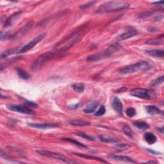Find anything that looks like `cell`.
<instances>
[{
    "label": "cell",
    "mask_w": 164,
    "mask_h": 164,
    "mask_svg": "<svg viewBox=\"0 0 164 164\" xmlns=\"http://www.w3.org/2000/svg\"><path fill=\"white\" fill-rule=\"evenodd\" d=\"M131 95L142 99H152L156 97V92L150 89H142V88H136L133 89L130 92Z\"/></svg>",
    "instance_id": "5b68a950"
},
{
    "label": "cell",
    "mask_w": 164,
    "mask_h": 164,
    "mask_svg": "<svg viewBox=\"0 0 164 164\" xmlns=\"http://www.w3.org/2000/svg\"><path fill=\"white\" fill-rule=\"evenodd\" d=\"M105 113H106V108H105L104 106H101L99 109L97 111L96 113L95 114V115L97 117L102 116Z\"/></svg>",
    "instance_id": "d6a6232c"
},
{
    "label": "cell",
    "mask_w": 164,
    "mask_h": 164,
    "mask_svg": "<svg viewBox=\"0 0 164 164\" xmlns=\"http://www.w3.org/2000/svg\"><path fill=\"white\" fill-rule=\"evenodd\" d=\"M163 3H164V2H163V1H162V2H153V4H155V5H163Z\"/></svg>",
    "instance_id": "ab89813d"
},
{
    "label": "cell",
    "mask_w": 164,
    "mask_h": 164,
    "mask_svg": "<svg viewBox=\"0 0 164 164\" xmlns=\"http://www.w3.org/2000/svg\"><path fill=\"white\" fill-rule=\"evenodd\" d=\"M148 30L149 32H154L157 31V29L156 28H155V27H150V28H148Z\"/></svg>",
    "instance_id": "74e56055"
},
{
    "label": "cell",
    "mask_w": 164,
    "mask_h": 164,
    "mask_svg": "<svg viewBox=\"0 0 164 164\" xmlns=\"http://www.w3.org/2000/svg\"><path fill=\"white\" fill-rule=\"evenodd\" d=\"M148 151L151 152V153H154L153 155H160V153H158V152H156L155 151H153V150H151V149H147Z\"/></svg>",
    "instance_id": "f35d334b"
},
{
    "label": "cell",
    "mask_w": 164,
    "mask_h": 164,
    "mask_svg": "<svg viewBox=\"0 0 164 164\" xmlns=\"http://www.w3.org/2000/svg\"><path fill=\"white\" fill-rule=\"evenodd\" d=\"M130 5L122 2H108L102 4L96 11L97 14H104L112 12L114 11L127 9L130 7Z\"/></svg>",
    "instance_id": "7a4b0ae2"
},
{
    "label": "cell",
    "mask_w": 164,
    "mask_h": 164,
    "mask_svg": "<svg viewBox=\"0 0 164 164\" xmlns=\"http://www.w3.org/2000/svg\"><path fill=\"white\" fill-rule=\"evenodd\" d=\"M36 153L43 155V156H49V157H51L53 158V159H55L56 160H58L60 161H62L64 163H75L76 162L71 160V159H68V158L64 156L59 153H55V152L53 151H47V150H37Z\"/></svg>",
    "instance_id": "8992f818"
},
{
    "label": "cell",
    "mask_w": 164,
    "mask_h": 164,
    "mask_svg": "<svg viewBox=\"0 0 164 164\" xmlns=\"http://www.w3.org/2000/svg\"><path fill=\"white\" fill-rule=\"evenodd\" d=\"M122 131L124 132V133H125V135L130 137V138H133V133L132 130V129L130 128V126L128 125H125L123 126L122 127Z\"/></svg>",
    "instance_id": "f1b7e54d"
},
{
    "label": "cell",
    "mask_w": 164,
    "mask_h": 164,
    "mask_svg": "<svg viewBox=\"0 0 164 164\" xmlns=\"http://www.w3.org/2000/svg\"><path fill=\"white\" fill-rule=\"evenodd\" d=\"M126 90V87H122V88H121V89H119V90H118V92H124V91H125Z\"/></svg>",
    "instance_id": "60d3db41"
},
{
    "label": "cell",
    "mask_w": 164,
    "mask_h": 164,
    "mask_svg": "<svg viewBox=\"0 0 164 164\" xmlns=\"http://www.w3.org/2000/svg\"><path fill=\"white\" fill-rule=\"evenodd\" d=\"M136 114H137L136 110L133 107L128 108L126 110V114L127 115V116L129 117V118H133L134 116H135Z\"/></svg>",
    "instance_id": "1f68e13d"
},
{
    "label": "cell",
    "mask_w": 164,
    "mask_h": 164,
    "mask_svg": "<svg viewBox=\"0 0 164 164\" xmlns=\"http://www.w3.org/2000/svg\"><path fill=\"white\" fill-rule=\"evenodd\" d=\"M155 11L153 10H148V11H145L143 12H141L138 14V17L139 19H145L147 17L152 15L154 14Z\"/></svg>",
    "instance_id": "f546056e"
},
{
    "label": "cell",
    "mask_w": 164,
    "mask_h": 164,
    "mask_svg": "<svg viewBox=\"0 0 164 164\" xmlns=\"http://www.w3.org/2000/svg\"><path fill=\"white\" fill-rule=\"evenodd\" d=\"M112 106L115 112L121 115L122 113V104L120 99L118 97H115L113 99Z\"/></svg>",
    "instance_id": "7c38bea8"
},
{
    "label": "cell",
    "mask_w": 164,
    "mask_h": 164,
    "mask_svg": "<svg viewBox=\"0 0 164 164\" xmlns=\"http://www.w3.org/2000/svg\"><path fill=\"white\" fill-rule=\"evenodd\" d=\"M99 139H100L101 141H102L103 142L117 143V142H119V140L118 138L105 135H101L99 136Z\"/></svg>",
    "instance_id": "44dd1931"
},
{
    "label": "cell",
    "mask_w": 164,
    "mask_h": 164,
    "mask_svg": "<svg viewBox=\"0 0 164 164\" xmlns=\"http://www.w3.org/2000/svg\"><path fill=\"white\" fill-rule=\"evenodd\" d=\"M18 50H19V48H12V49H10V50H6V51H3L2 53H1V58H5V57H7V56H9L10 55L17 53V51H18Z\"/></svg>",
    "instance_id": "cb8c5ba5"
},
{
    "label": "cell",
    "mask_w": 164,
    "mask_h": 164,
    "mask_svg": "<svg viewBox=\"0 0 164 164\" xmlns=\"http://www.w3.org/2000/svg\"><path fill=\"white\" fill-rule=\"evenodd\" d=\"M21 14H22V12L18 11V12H17L14 13V14L11 15L9 18H7L5 20L4 26L5 27L12 26V25L14 23V22L16 21V20L19 18Z\"/></svg>",
    "instance_id": "30bf717a"
},
{
    "label": "cell",
    "mask_w": 164,
    "mask_h": 164,
    "mask_svg": "<svg viewBox=\"0 0 164 164\" xmlns=\"http://www.w3.org/2000/svg\"><path fill=\"white\" fill-rule=\"evenodd\" d=\"M78 136L80 137H82L83 138H85V139H87L89 140H91V141H94V138L92 137L89 135H87L86 133H77V134Z\"/></svg>",
    "instance_id": "836d02e7"
},
{
    "label": "cell",
    "mask_w": 164,
    "mask_h": 164,
    "mask_svg": "<svg viewBox=\"0 0 164 164\" xmlns=\"http://www.w3.org/2000/svg\"><path fill=\"white\" fill-rule=\"evenodd\" d=\"M26 104L28 105V107H30L31 108H36L38 107V104L36 103H34L33 101H26Z\"/></svg>",
    "instance_id": "d590c367"
},
{
    "label": "cell",
    "mask_w": 164,
    "mask_h": 164,
    "mask_svg": "<svg viewBox=\"0 0 164 164\" xmlns=\"http://www.w3.org/2000/svg\"><path fill=\"white\" fill-rule=\"evenodd\" d=\"M144 139L149 144H153L156 142L157 138L153 133L148 132L144 134Z\"/></svg>",
    "instance_id": "ac0fdd59"
},
{
    "label": "cell",
    "mask_w": 164,
    "mask_h": 164,
    "mask_svg": "<svg viewBox=\"0 0 164 164\" xmlns=\"http://www.w3.org/2000/svg\"><path fill=\"white\" fill-rule=\"evenodd\" d=\"M108 157L110 159L119 161V162H127V163H136L137 162L133 160L130 157H128L126 156H121V155H108Z\"/></svg>",
    "instance_id": "8fae6325"
},
{
    "label": "cell",
    "mask_w": 164,
    "mask_h": 164,
    "mask_svg": "<svg viewBox=\"0 0 164 164\" xmlns=\"http://www.w3.org/2000/svg\"><path fill=\"white\" fill-rule=\"evenodd\" d=\"M30 126L36 128L37 129H42V130H48V129H52V128H58V125L56 124H50V123H44V124H29Z\"/></svg>",
    "instance_id": "5bb4252c"
},
{
    "label": "cell",
    "mask_w": 164,
    "mask_h": 164,
    "mask_svg": "<svg viewBox=\"0 0 164 164\" xmlns=\"http://www.w3.org/2000/svg\"><path fill=\"white\" fill-rule=\"evenodd\" d=\"M62 140H63V141L68 142H71L76 145L78 146V147H80L82 148H88L87 145H84V144H82V143L77 141V140H76L71 138H62Z\"/></svg>",
    "instance_id": "603a6c76"
},
{
    "label": "cell",
    "mask_w": 164,
    "mask_h": 164,
    "mask_svg": "<svg viewBox=\"0 0 164 164\" xmlns=\"http://www.w3.org/2000/svg\"><path fill=\"white\" fill-rule=\"evenodd\" d=\"M120 48V44H119L118 43H114L111 44L108 48L105 50L88 56L86 60L89 62H92L105 59V58H108L112 55L114 54L117 51H118Z\"/></svg>",
    "instance_id": "3957f363"
},
{
    "label": "cell",
    "mask_w": 164,
    "mask_h": 164,
    "mask_svg": "<svg viewBox=\"0 0 164 164\" xmlns=\"http://www.w3.org/2000/svg\"><path fill=\"white\" fill-rule=\"evenodd\" d=\"M145 52L152 56L155 57H161L163 58L164 56V50H146Z\"/></svg>",
    "instance_id": "d6986e66"
},
{
    "label": "cell",
    "mask_w": 164,
    "mask_h": 164,
    "mask_svg": "<svg viewBox=\"0 0 164 164\" xmlns=\"http://www.w3.org/2000/svg\"><path fill=\"white\" fill-rule=\"evenodd\" d=\"M7 108L11 111L16 112H19L21 114L32 115L34 114L33 111L29 108L28 107H25L24 105L20 104H7Z\"/></svg>",
    "instance_id": "ba28073f"
},
{
    "label": "cell",
    "mask_w": 164,
    "mask_h": 164,
    "mask_svg": "<svg viewBox=\"0 0 164 164\" xmlns=\"http://www.w3.org/2000/svg\"><path fill=\"white\" fill-rule=\"evenodd\" d=\"M46 37V33H43L39 35V36H37L36 37H35L33 40H32L30 43H28L25 46H22L21 48H19L17 53H23L27 52L29 50H32L37 44H39L40 41H42Z\"/></svg>",
    "instance_id": "52a82bcc"
},
{
    "label": "cell",
    "mask_w": 164,
    "mask_h": 164,
    "mask_svg": "<svg viewBox=\"0 0 164 164\" xmlns=\"http://www.w3.org/2000/svg\"><path fill=\"white\" fill-rule=\"evenodd\" d=\"M114 148L119 151H127L131 148V145L128 144H118L114 146Z\"/></svg>",
    "instance_id": "484cf974"
},
{
    "label": "cell",
    "mask_w": 164,
    "mask_h": 164,
    "mask_svg": "<svg viewBox=\"0 0 164 164\" xmlns=\"http://www.w3.org/2000/svg\"><path fill=\"white\" fill-rule=\"evenodd\" d=\"M74 155H77L79 157H81V158H84V159H89V160H96V161H98L102 163H107V161H105L104 160L101 159V158L99 157H97V156H92V155H89L87 154H83V153H74Z\"/></svg>",
    "instance_id": "2e32d148"
},
{
    "label": "cell",
    "mask_w": 164,
    "mask_h": 164,
    "mask_svg": "<svg viewBox=\"0 0 164 164\" xmlns=\"http://www.w3.org/2000/svg\"><path fill=\"white\" fill-rule=\"evenodd\" d=\"M69 124L75 126H90L91 122L82 120H71L69 121Z\"/></svg>",
    "instance_id": "7402d4cb"
},
{
    "label": "cell",
    "mask_w": 164,
    "mask_h": 164,
    "mask_svg": "<svg viewBox=\"0 0 164 164\" xmlns=\"http://www.w3.org/2000/svg\"><path fill=\"white\" fill-rule=\"evenodd\" d=\"M133 125L135 126H136L137 128H138L139 130H146L149 128V125L145 122H135L133 123Z\"/></svg>",
    "instance_id": "83f0119b"
},
{
    "label": "cell",
    "mask_w": 164,
    "mask_h": 164,
    "mask_svg": "<svg viewBox=\"0 0 164 164\" xmlns=\"http://www.w3.org/2000/svg\"><path fill=\"white\" fill-rule=\"evenodd\" d=\"M163 80H164V77H163V76H162V77L157 78L153 81H152L151 82V86L152 87L159 86L163 83Z\"/></svg>",
    "instance_id": "4dcf8cb0"
},
{
    "label": "cell",
    "mask_w": 164,
    "mask_h": 164,
    "mask_svg": "<svg viewBox=\"0 0 164 164\" xmlns=\"http://www.w3.org/2000/svg\"><path fill=\"white\" fill-rule=\"evenodd\" d=\"M33 23L34 22L32 21L28 22L26 25H25L24 26H22L20 29V30L17 31L16 32V33H15L14 35H12V36H11L10 38L17 39V38H19V37H22V36H24L26 33H27L33 27Z\"/></svg>",
    "instance_id": "9c48e42d"
},
{
    "label": "cell",
    "mask_w": 164,
    "mask_h": 164,
    "mask_svg": "<svg viewBox=\"0 0 164 164\" xmlns=\"http://www.w3.org/2000/svg\"><path fill=\"white\" fill-rule=\"evenodd\" d=\"M95 3H96V2H90L87 3L86 4L81 5L80 6V9H87L88 8L91 7L92 6H93L94 4H95Z\"/></svg>",
    "instance_id": "e575fe53"
},
{
    "label": "cell",
    "mask_w": 164,
    "mask_h": 164,
    "mask_svg": "<svg viewBox=\"0 0 164 164\" xmlns=\"http://www.w3.org/2000/svg\"><path fill=\"white\" fill-rule=\"evenodd\" d=\"M11 36H9V35L8 34V33L7 32H2L1 33V40H3L4 39H7L8 37H10Z\"/></svg>",
    "instance_id": "8d00e7d4"
},
{
    "label": "cell",
    "mask_w": 164,
    "mask_h": 164,
    "mask_svg": "<svg viewBox=\"0 0 164 164\" xmlns=\"http://www.w3.org/2000/svg\"><path fill=\"white\" fill-rule=\"evenodd\" d=\"M99 103L97 101H93L90 102L87 105V107L84 109V112L85 114L94 113L99 107Z\"/></svg>",
    "instance_id": "4fadbf2b"
},
{
    "label": "cell",
    "mask_w": 164,
    "mask_h": 164,
    "mask_svg": "<svg viewBox=\"0 0 164 164\" xmlns=\"http://www.w3.org/2000/svg\"><path fill=\"white\" fill-rule=\"evenodd\" d=\"M17 73L18 74L19 77L23 79V80H28L30 78V75L26 71H24V70L21 69V68H17Z\"/></svg>",
    "instance_id": "d4e9b609"
},
{
    "label": "cell",
    "mask_w": 164,
    "mask_h": 164,
    "mask_svg": "<svg viewBox=\"0 0 164 164\" xmlns=\"http://www.w3.org/2000/svg\"><path fill=\"white\" fill-rule=\"evenodd\" d=\"M164 40V35L162 34L155 38L150 39L146 41V44L150 45H160L163 43Z\"/></svg>",
    "instance_id": "9a60e30c"
},
{
    "label": "cell",
    "mask_w": 164,
    "mask_h": 164,
    "mask_svg": "<svg viewBox=\"0 0 164 164\" xmlns=\"http://www.w3.org/2000/svg\"><path fill=\"white\" fill-rule=\"evenodd\" d=\"M145 163H157L156 162H155V161H151V160L146 162Z\"/></svg>",
    "instance_id": "b9f144b4"
},
{
    "label": "cell",
    "mask_w": 164,
    "mask_h": 164,
    "mask_svg": "<svg viewBox=\"0 0 164 164\" xmlns=\"http://www.w3.org/2000/svg\"><path fill=\"white\" fill-rule=\"evenodd\" d=\"M150 64L148 62L142 61L122 67L119 70V73L124 74H131L138 71H146V70L150 69Z\"/></svg>",
    "instance_id": "277c9868"
},
{
    "label": "cell",
    "mask_w": 164,
    "mask_h": 164,
    "mask_svg": "<svg viewBox=\"0 0 164 164\" xmlns=\"http://www.w3.org/2000/svg\"><path fill=\"white\" fill-rule=\"evenodd\" d=\"M72 88L75 92L81 93L82 92H84V91L85 89V85L84 84H82V83L74 84L72 85Z\"/></svg>",
    "instance_id": "4316f807"
},
{
    "label": "cell",
    "mask_w": 164,
    "mask_h": 164,
    "mask_svg": "<svg viewBox=\"0 0 164 164\" xmlns=\"http://www.w3.org/2000/svg\"><path fill=\"white\" fill-rule=\"evenodd\" d=\"M145 110L147 111V112L149 114L151 115H155V114H160L163 113L162 111L158 108L156 106H153V105H149V106H147L145 107Z\"/></svg>",
    "instance_id": "ffe728a7"
},
{
    "label": "cell",
    "mask_w": 164,
    "mask_h": 164,
    "mask_svg": "<svg viewBox=\"0 0 164 164\" xmlns=\"http://www.w3.org/2000/svg\"><path fill=\"white\" fill-rule=\"evenodd\" d=\"M63 51L60 49L56 51H50L40 55L36 60H35L34 62L31 66V69L33 71H37L39 70L40 68H42L45 64L50 60L51 58L53 57L62 54Z\"/></svg>",
    "instance_id": "6da1fadb"
},
{
    "label": "cell",
    "mask_w": 164,
    "mask_h": 164,
    "mask_svg": "<svg viewBox=\"0 0 164 164\" xmlns=\"http://www.w3.org/2000/svg\"><path fill=\"white\" fill-rule=\"evenodd\" d=\"M138 32L137 30H130L128 32H126L124 33L121 34L120 36H119V39L120 40H126V39H130V38H132L133 37L136 36L137 35H138Z\"/></svg>",
    "instance_id": "e0dca14e"
}]
</instances>
